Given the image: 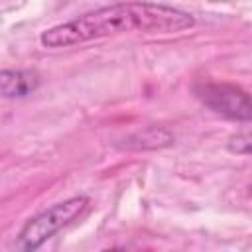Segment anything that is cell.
Segmentation results:
<instances>
[{
    "label": "cell",
    "instance_id": "obj_1",
    "mask_svg": "<svg viewBox=\"0 0 252 252\" xmlns=\"http://www.w3.org/2000/svg\"><path fill=\"white\" fill-rule=\"evenodd\" d=\"M195 24L197 20L193 14L175 6L156 2H116L43 30L39 43L47 49H61L114 35L177 33L191 30Z\"/></svg>",
    "mask_w": 252,
    "mask_h": 252
},
{
    "label": "cell",
    "instance_id": "obj_5",
    "mask_svg": "<svg viewBox=\"0 0 252 252\" xmlns=\"http://www.w3.org/2000/svg\"><path fill=\"white\" fill-rule=\"evenodd\" d=\"M173 142V134L167 128L161 126H148L142 130H136L134 134L124 138V148L128 150H158L165 148Z\"/></svg>",
    "mask_w": 252,
    "mask_h": 252
},
{
    "label": "cell",
    "instance_id": "obj_6",
    "mask_svg": "<svg viewBox=\"0 0 252 252\" xmlns=\"http://www.w3.org/2000/svg\"><path fill=\"white\" fill-rule=\"evenodd\" d=\"M232 142H236V146H234V144L230 146L232 152L242 154V156H248V152H250V136H248L246 132H244V134H236V136L232 138Z\"/></svg>",
    "mask_w": 252,
    "mask_h": 252
},
{
    "label": "cell",
    "instance_id": "obj_3",
    "mask_svg": "<svg viewBox=\"0 0 252 252\" xmlns=\"http://www.w3.org/2000/svg\"><path fill=\"white\" fill-rule=\"evenodd\" d=\"M197 98L215 114L228 120L248 122L252 116L250 96L236 85L230 83H201L195 87Z\"/></svg>",
    "mask_w": 252,
    "mask_h": 252
},
{
    "label": "cell",
    "instance_id": "obj_4",
    "mask_svg": "<svg viewBox=\"0 0 252 252\" xmlns=\"http://www.w3.org/2000/svg\"><path fill=\"white\" fill-rule=\"evenodd\" d=\"M41 79L32 69H0V100L26 98L37 91Z\"/></svg>",
    "mask_w": 252,
    "mask_h": 252
},
{
    "label": "cell",
    "instance_id": "obj_2",
    "mask_svg": "<svg viewBox=\"0 0 252 252\" xmlns=\"http://www.w3.org/2000/svg\"><path fill=\"white\" fill-rule=\"evenodd\" d=\"M89 207L87 195H75L65 201H59L35 217H32L18 234V248L22 250H37L43 246L55 232L69 226L73 220H77Z\"/></svg>",
    "mask_w": 252,
    "mask_h": 252
}]
</instances>
